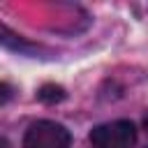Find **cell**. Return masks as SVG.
<instances>
[{"mask_svg": "<svg viewBox=\"0 0 148 148\" xmlns=\"http://www.w3.org/2000/svg\"><path fill=\"white\" fill-rule=\"evenodd\" d=\"M69 132L53 120H37L23 136V148H69Z\"/></svg>", "mask_w": 148, "mask_h": 148, "instance_id": "1", "label": "cell"}, {"mask_svg": "<svg viewBox=\"0 0 148 148\" xmlns=\"http://www.w3.org/2000/svg\"><path fill=\"white\" fill-rule=\"evenodd\" d=\"M134 141H136V130L130 120L104 123L90 132L92 148H132Z\"/></svg>", "mask_w": 148, "mask_h": 148, "instance_id": "2", "label": "cell"}, {"mask_svg": "<svg viewBox=\"0 0 148 148\" xmlns=\"http://www.w3.org/2000/svg\"><path fill=\"white\" fill-rule=\"evenodd\" d=\"M37 97H39L42 102H46V104L62 102V99H65V88H62V86H56V83H46V86L39 88Z\"/></svg>", "mask_w": 148, "mask_h": 148, "instance_id": "3", "label": "cell"}, {"mask_svg": "<svg viewBox=\"0 0 148 148\" xmlns=\"http://www.w3.org/2000/svg\"><path fill=\"white\" fill-rule=\"evenodd\" d=\"M146 130H148V120H146Z\"/></svg>", "mask_w": 148, "mask_h": 148, "instance_id": "4", "label": "cell"}]
</instances>
